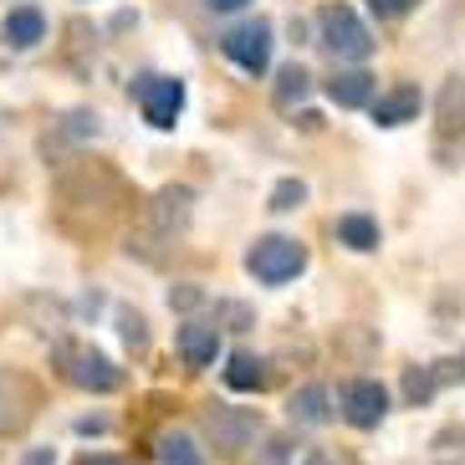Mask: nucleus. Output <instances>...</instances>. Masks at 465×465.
<instances>
[{
    "label": "nucleus",
    "instance_id": "nucleus-20",
    "mask_svg": "<svg viewBox=\"0 0 465 465\" xmlns=\"http://www.w3.org/2000/svg\"><path fill=\"white\" fill-rule=\"evenodd\" d=\"M302 200H307V184H302V179H282L272 190V210H297Z\"/></svg>",
    "mask_w": 465,
    "mask_h": 465
},
{
    "label": "nucleus",
    "instance_id": "nucleus-3",
    "mask_svg": "<svg viewBox=\"0 0 465 465\" xmlns=\"http://www.w3.org/2000/svg\"><path fill=\"white\" fill-rule=\"evenodd\" d=\"M56 363H62L67 383H77L87 394H113V389L124 383V369H118L108 353L87 348V342H56Z\"/></svg>",
    "mask_w": 465,
    "mask_h": 465
},
{
    "label": "nucleus",
    "instance_id": "nucleus-18",
    "mask_svg": "<svg viewBox=\"0 0 465 465\" xmlns=\"http://www.w3.org/2000/svg\"><path fill=\"white\" fill-rule=\"evenodd\" d=\"M338 241L348 251H379V220L363 215V210H353V215L338 220Z\"/></svg>",
    "mask_w": 465,
    "mask_h": 465
},
{
    "label": "nucleus",
    "instance_id": "nucleus-5",
    "mask_svg": "<svg viewBox=\"0 0 465 465\" xmlns=\"http://www.w3.org/2000/svg\"><path fill=\"white\" fill-rule=\"evenodd\" d=\"M134 103L149 128H174L184 113V83L164 77V72H138L134 77Z\"/></svg>",
    "mask_w": 465,
    "mask_h": 465
},
{
    "label": "nucleus",
    "instance_id": "nucleus-10",
    "mask_svg": "<svg viewBox=\"0 0 465 465\" xmlns=\"http://www.w3.org/2000/svg\"><path fill=\"white\" fill-rule=\"evenodd\" d=\"M0 36H5V46H11V52H31V46H42L46 42L42 5H15V11L0 21Z\"/></svg>",
    "mask_w": 465,
    "mask_h": 465
},
{
    "label": "nucleus",
    "instance_id": "nucleus-22",
    "mask_svg": "<svg viewBox=\"0 0 465 465\" xmlns=\"http://www.w3.org/2000/svg\"><path fill=\"white\" fill-rule=\"evenodd\" d=\"M261 465H292V440L272 435V440H266V455H261Z\"/></svg>",
    "mask_w": 465,
    "mask_h": 465
},
{
    "label": "nucleus",
    "instance_id": "nucleus-21",
    "mask_svg": "<svg viewBox=\"0 0 465 465\" xmlns=\"http://www.w3.org/2000/svg\"><path fill=\"white\" fill-rule=\"evenodd\" d=\"M118 328H124V342H128V348H143V342H149V332H143V317H138V312H118Z\"/></svg>",
    "mask_w": 465,
    "mask_h": 465
},
{
    "label": "nucleus",
    "instance_id": "nucleus-24",
    "mask_svg": "<svg viewBox=\"0 0 465 465\" xmlns=\"http://www.w3.org/2000/svg\"><path fill=\"white\" fill-rule=\"evenodd\" d=\"M369 5L383 15V21H399V15H410L414 5H420V0H369Z\"/></svg>",
    "mask_w": 465,
    "mask_h": 465
},
{
    "label": "nucleus",
    "instance_id": "nucleus-23",
    "mask_svg": "<svg viewBox=\"0 0 465 465\" xmlns=\"http://www.w3.org/2000/svg\"><path fill=\"white\" fill-rule=\"evenodd\" d=\"M200 302H205V292H200V287H174V292H169V307H179V312H194Z\"/></svg>",
    "mask_w": 465,
    "mask_h": 465
},
{
    "label": "nucleus",
    "instance_id": "nucleus-13",
    "mask_svg": "<svg viewBox=\"0 0 465 465\" xmlns=\"http://www.w3.org/2000/svg\"><path fill=\"white\" fill-rule=\"evenodd\" d=\"M179 358L190 369H210L220 358V328H210V322H184L179 328Z\"/></svg>",
    "mask_w": 465,
    "mask_h": 465
},
{
    "label": "nucleus",
    "instance_id": "nucleus-15",
    "mask_svg": "<svg viewBox=\"0 0 465 465\" xmlns=\"http://www.w3.org/2000/svg\"><path fill=\"white\" fill-rule=\"evenodd\" d=\"M287 410H292V420H297V424H312V430H317V424L332 420V394L322 389V383H307V389L292 394Z\"/></svg>",
    "mask_w": 465,
    "mask_h": 465
},
{
    "label": "nucleus",
    "instance_id": "nucleus-17",
    "mask_svg": "<svg viewBox=\"0 0 465 465\" xmlns=\"http://www.w3.org/2000/svg\"><path fill=\"white\" fill-rule=\"evenodd\" d=\"M153 455H159V465H205V450H200V440L190 430H164Z\"/></svg>",
    "mask_w": 465,
    "mask_h": 465
},
{
    "label": "nucleus",
    "instance_id": "nucleus-28",
    "mask_svg": "<svg viewBox=\"0 0 465 465\" xmlns=\"http://www.w3.org/2000/svg\"><path fill=\"white\" fill-rule=\"evenodd\" d=\"M307 465H328V455H317V450H312V455H307Z\"/></svg>",
    "mask_w": 465,
    "mask_h": 465
},
{
    "label": "nucleus",
    "instance_id": "nucleus-26",
    "mask_svg": "<svg viewBox=\"0 0 465 465\" xmlns=\"http://www.w3.org/2000/svg\"><path fill=\"white\" fill-rule=\"evenodd\" d=\"M77 465H124V460H113V455H83Z\"/></svg>",
    "mask_w": 465,
    "mask_h": 465
},
{
    "label": "nucleus",
    "instance_id": "nucleus-19",
    "mask_svg": "<svg viewBox=\"0 0 465 465\" xmlns=\"http://www.w3.org/2000/svg\"><path fill=\"white\" fill-rule=\"evenodd\" d=\"M435 389H440V369H435V363H424V369L404 373V399H410V404H430V399H435Z\"/></svg>",
    "mask_w": 465,
    "mask_h": 465
},
{
    "label": "nucleus",
    "instance_id": "nucleus-11",
    "mask_svg": "<svg viewBox=\"0 0 465 465\" xmlns=\"http://www.w3.org/2000/svg\"><path fill=\"white\" fill-rule=\"evenodd\" d=\"M190 205H194V190H159L153 194V205H149V225L159 235H174V231H184L190 225Z\"/></svg>",
    "mask_w": 465,
    "mask_h": 465
},
{
    "label": "nucleus",
    "instance_id": "nucleus-4",
    "mask_svg": "<svg viewBox=\"0 0 465 465\" xmlns=\"http://www.w3.org/2000/svg\"><path fill=\"white\" fill-rule=\"evenodd\" d=\"M272 46H276V31L266 15H251V21H241V26H231L220 36V52L231 56L246 77H261V72L272 67Z\"/></svg>",
    "mask_w": 465,
    "mask_h": 465
},
{
    "label": "nucleus",
    "instance_id": "nucleus-16",
    "mask_svg": "<svg viewBox=\"0 0 465 465\" xmlns=\"http://www.w3.org/2000/svg\"><path fill=\"white\" fill-rule=\"evenodd\" d=\"M307 93H312V72L302 67V62H287V67L276 72L272 103H276V108H282V113H292V108H297V103H302V97H307Z\"/></svg>",
    "mask_w": 465,
    "mask_h": 465
},
{
    "label": "nucleus",
    "instance_id": "nucleus-25",
    "mask_svg": "<svg viewBox=\"0 0 465 465\" xmlns=\"http://www.w3.org/2000/svg\"><path fill=\"white\" fill-rule=\"evenodd\" d=\"M205 5H210V11L225 15V11H241V5H251V0H205Z\"/></svg>",
    "mask_w": 465,
    "mask_h": 465
},
{
    "label": "nucleus",
    "instance_id": "nucleus-27",
    "mask_svg": "<svg viewBox=\"0 0 465 465\" xmlns=\"http://www.w3.org/2000/svg\"><path fill=\"white\" fill-rule=\"evenodd\" d=\"M26 465H52V450H31Z\"/></svg>",
    "mask_w": 465,
    "mask_h": 465
},
{
    "label": "nucleus",
    "instance_id": "nucleus-14",
    "mask_svg": "<svg viewBox=\"0 0 465 465\" xmlns=\"http://www.w3.org/2000/svg\"><path fill=\"white\" fill-rule=\"evenodd\" d=\"M328 97L338 108H369L373 97V77L363 67H348V72H332L328 77Z\"/></svg>",
    "mask_w": 465,
    "mask_h": 465
},
{
    "label": "nucleus",
    "instance_id": "nucleus-2",
    "mask_svg": "<svg viewBox=\"0 0 465 465\" xmlns=\"http://www.w3.org/2000/svg\"><path fill=\"white\" fill-rule=\"evenodd\" d=\"M246 272L256 282H266V287H282V282L307 272V246L292 241V235H261L256 246L246 251Z\"/></svg>",
    "mask_w": 465,
    "mask_h": 465
},
{
    "label": "nucleus",
    "instance_id": "nucleus-7",
    "mask_svg": "<svg viewBox=\"0 0 465 465\" xmlns=\"http://www.w3.org/2000/svg\"><path fill=\"white\" fill-rule=\"evenodd\" d=\"M256 435H261L256 410H231V404H215V410H210V440H215V450L241 455Z\"/></svg>",
    "mask_w": 465,
    "mask_h": 465
},
{
    "label": "nucleus",
    "instance_id": "nucleus-6",
    "mask_svg": "<svg viewBox=\"0 0 465 465\" xmlns=\"http://www.w3.org/2000/svg\"><path fill=\"white\" fill-rule=\"evenodd\" d=\"M383 414H389V389L379 379L342 383V420L353 424V430H379Z\"/></svg>",
    "mask_w": 465,
    "mask_h": 465
},
{
    "label": "nucleus",
    "instance_id": "nucleus-8",
    "mask_svg": "<svg viewBox=\"0 0 465 465\" xmlns=\"http://www.w3.org/2000/svg\"><path fill=\"white\" fill-rule=\"evenodd\" d=\"M31 414H36V383H31L26 373L0 369V435L26 430Z\"/></svg>",
    "mask_w": 465,
    "mask_h": 465
},
{
    "label": "nucleus",
    "instance_id": "nucleus-9",
    "mask_svg": "<svg viewBox=\"0 0 465 465\" xmlns=\"http://www.w3.org/2000/svg\"><path fill=\"white\" fill-rule=\"evenodd\" d=\"M420 108H424V97H420V87H414V83H399V87H389V93L369 97V113H373V124H379V128L414 124Z\"/></svg>",
    "mask_w": 465,
    "mask_h": 465
},
{
    "label": "nucleus",
    "instance_id": "nucleus-12",
    "mask_svg": "<svg viewBox=\"0 0 465 465\" xmlns=\"http://www.w3.org/2000/svg\"><path fill=\"white\" fill-rule=\"evenodd\" d=\"M225 383H231L235 394H261V389L272 383V363L261 353H246V348H241V353L225 358Z\"/></svg>",
    "mask_w": 465,
    "mask_h": 465
},
{
    "label": "nucleus",
    "instance_id": "nucleus-1",
    "mask_svg": "<svg viewBox=\"0 0 465 465\" xmlns=\"http://www.w3.org/2000/svg\"><path fill=\"white\" fill-rule=\"evenodd\" d=\"M317 36H322V46H328L332 56H338V62H369L373 56V31L363 26V21H358V11L353 5H322V11H317Z\"/></svg>",
    "mask_w": 465,
    "mask_h": 465
}]
</instances>
